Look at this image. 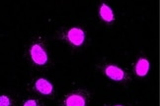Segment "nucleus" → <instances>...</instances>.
I'll return each instance as SVG.
<instances>
[{
    "instance_id": "6",
    "label": "nucleus",
    "mask_w": 160,
    "mask_h": 106,
    "mask_svg": "<svg viewBox=\"0 0 160 106\" xmlns=\"http://www.w3.org/2000/svg\"><path fill=\"white\" fill-rule=\"evenodd\" d=\"M149 71V62L147 59H139L138 61L137 65H135V73H137L138 76L139 77H143L148 73Z\"/></svg>"
},
{
    "instance_id": "4",
    "label": "nucleus",
    "mask_w": 160,
    "mask_h": 106,
    "mask_svg": "<svg viewBox=\"0 0 160 106\" xmlns=\"http://www.w3.org/2000/svg\"><path fill=\"white\" fill-rule=\"evenodd\" d=\"M105 73L107 76L114 81H122L125 78V72L119 67H116L113 65L108 66L105 69Z\"/></svg>"
},
{
    "instance_id": "3",
    "label": "nucleus",
    "mask_w": 160,
    "mask_h": 106,
    "mask_svg": "<svg viewBox=\"0 0 160 106\" xmlns=\"http://www.w3.org/2000/svg\"><path fill=\"white\" fill-rule=\"evenodd\" d=\"M86 100L80 93H70L64 99V106H85Z\"/></svg>"
},
{
    "instance_id": "2",
    "label": "nucleus",
    "mask_w": 160,
    "mask_h": 106,
    "mask_svg": "<svg viewBox=\"0 0 160 106\" xmlns=\"http://www.w3.org/2000/svg\"><path fill=\"white\" fill-rule=\"evenodd\" d=\"M67 39H68L70 43H72L73 45L79 46V45L82 44L84 39H85V34L81 29L72 28L68 30Z\"/></svg>"
},
{
    "instance_id": "10",
    "label": "nucleus",
    "mask_w": 160,
    "mask_h": 106,
    "mask_svg": "<svg viewBox=\"0 0 160 106\" xmlns=\"http://www.w3.org/2000/svg\"><path fill=\"white\" fill-rule=\"evenodd\" d=\"M116 106H122V105H116Z\"/></svg>"
},
{
    "instance_id": "5",
    "label": "nucleus",
    "mask_w": 160,
    "mask_h": 106,
    "mask_svg": "<svg viewBox=\"0 0 160 106\" xmlns=\"http://www.w3.org/2000/svg\"><path fill=\"white\" fill-rule=\"evenodd\" d=\"M36 89L42 94H51L52 92V85L45 79H39L36 82Z\"/></svg>"
},
{
    "instance_id": "8",
    "label": "nucleus",
    "mask_w": 160,
    "mask_h": 106,
    "mask_svg": "<svg viewBox=\"0 0 160 106\" xmlns=\"http://www.w3.org/2000/svg\"><path fill=\"white\" fill-rule=\"evenodd\" d=\"M11 101L10 98L6 95H1L0 96V106H10Z\"/></svg>"
},
{
    "instance_id": "1",
    "label": "nucleus",
    "mask_w": 160,
    "mask_h": 106,
    "mask_svg": "<svg viewBox=\"0 0 160 106\" xmlns=\"http://www.w3.org/2000/svg\"><path fill=\"white\" fill-rule=\"evenodd\" d=\"M31 57L38 65H45L48 61V55L45 49L40 44H34L31 48Z\"/></svg>"
},
{
    "instance_id": "7",
    "label": "nucleus",
    "mask_w": 160,
    "mask_h": 106,
    "mask_svg": "<svg viewBox=\"0 0 160 106\" xmlns=\"http://www.w3.org/2000/svg\"><path fill=\"white\" fill-rule=\"evenodd\" d=\"M100 16L105 22H113L115 20V16L112 9L106 4H102L100 8Z\"/></svg>"
},
{
    "instance_id": "9",
    "label": "nucleus",
    "mask_w": 160,
    "mask_h": 106,
    "mask_svg": "<svg viewBox=\"0 0 160 106\" xmlns=\"http://www.w3.org/2000/svg\"><path fill=\"white\" fill-rule=\"evenodd\" d=\"M24 106H38V104H37V102L34 100V99H30V100H27L25 102Z\"/></svg>"
}]
</instances>
